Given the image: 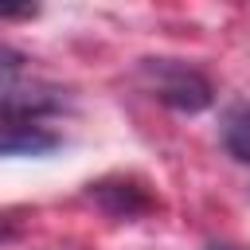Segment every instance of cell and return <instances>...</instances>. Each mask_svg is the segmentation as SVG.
<instances>
[{"mask_svg":"<svg viewBox=\"0 0 250 250\" xmlns=\"http://www.w3.org/2000/svg\"><path fill=\"white\" fill-rule=\"evenodd\" d=\"M219 137H223V148H227L238 164H250V105H246V102L227 105Z\"/></svg>","mask_w":250,"mask_h":250,"instance_id":"obj_4","label":"cell"},{"mask_svg":"<svg viewBox=\"0 0 250 250\" xmlns=\"http://www.w3.org/2000/svg\"><path fill=\"white\" fill-rule=\"evenodd\" d=\"M51 148H59V133L35 125V121L0 117V156H39Z\"/></svg>","mask_w":250,"mask_h":250,"instance_id":"obj_2","label":"cell"},{"mask_svg":"<svg viewBox=\"0 0 250 250\" xmlns=\"http://www.w3.org/2000/svg\"><path fill=\"white\" fill-rule=\"evenodd\" d=\"M0 238H8V227H4V223H0Z\"/></svg>","mask_w":250,"mask_h":250,"instance_id":"obj_6","label":"cell"},{"mask_svg":"<svg viewBox=\"0 0 250 250\" xmlns=\"http://www.w3.org/2000/svg\"><path fill=\"white\" fill-rule=\"evenodd\" d=\"M207 250H246V246H230V242H211Z\"/></svg>","mask_w":250,"mask_h":250,"instance_id":"obj_5","label":"cell"},{"mask_svg":"<svg viewBox=\"0 0 250 250\" xmlns=\"http://www.w3.org/2000/svg\"><path fill=\"white\" fill-rule=\"evenodd\" d=\"M141 82L156 102H164L180 113H199L215 98L211 82L180 59H141Z\"/></svg>","mask_w":250,"mask_h":250,"instance_id":"obj_1","label":"cell"},{"mask_svg":"<svg viewBox=\"0 0 250 250\" xmlns=\"http://www.w3.org/2000/svg\"><path fill=\"white\" fill-rule=\"evenodd\" d=\"M90 199H98L117 219H133V215H141V211L152 207V199L133 180H98V184H90Z\"/></svg>","mask_w":250,"mask_h":250,"instance_id":"obj_3","label":"cell"}]
</instances>
